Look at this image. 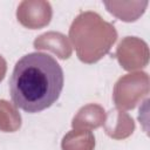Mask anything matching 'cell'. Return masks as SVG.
Masks as SVG:
<instances>
[{
	"label": "cell",
	"mask_w": 150,
	"mask_h": 150,
	"mask_svg": "<svg viewBox=\"0 0 150 150\" xmlns=\"http://www.w3.org/2000/svg\"><path fill=\"white\" fill-rule=\"evenodd\" d=\"M60 63L49 54L34 52L22 56L9 77V93L15 107L34 114L49 108L63 89Z\"/></svg>",
	"instance_id": "cell-1"
}]
</instances>
